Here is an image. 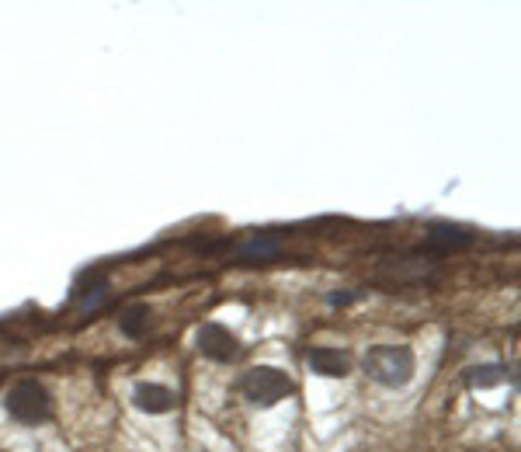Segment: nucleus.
I'll return each mask as SVG.
<instances>
[{
    "label": "nucleus",
    "mask_w": 521,
    "mask_h": 452,
    "mask_svg": "<svg viewBox=\"0 0 521 452\" xmlns=\"http://www.w3.org/2000/svg\"><path fill=\"white\" fill-rule=\"evenodd\" d=\"M427 244L431 247H442V251H452V247H469L473 244V234L466 226H452V223H435L427 230Z\"/></svg>",
    "instance_id": "0eeeda50"
},
{
    "label": "nucleus",
    "mask_w": 521,
    "mask_h": 452,
    "mask_svg": "<svg viewBox=\"0 0 521 452\" xmlns=\"http://www.w3.org/2000/svg\"><path fill=\"white\" fill-rule=\"evenodd\" d=\"M133 400H135V407L146 414H167V411H174V404H177L171 390L160 387V383H139Z\"/></svg>",
    "instance_id": "423d86ee"
},
{
    "label": "nucleus",
    "mask_w": 521,
    "mask_h": 452,
    "mask_svg": "<svg viewBox=\"0 0 521 452\" xmlns=\"http://www.w3.org/2000/svg\"><path fill=\"white\" fill-rule=\"evenodd\" d=\"M366 373L383 387H406L414 376V352L406 345H379L366 355Z\"/></svg>",
    "instance_id": "f257e3e1"
},
{
    "label": "nucleus",
    "mask_w": 521,
    "mask_h": 452,
    "mask_svg": "<svg viewBox=\"0 0 521 452\" xmlns=\"http://www.w3.org/2000/svg\"><path fill=\"white\" fill-rule=\"evenodd\" d=\"M7 414L21 421V425H39V421H49L53 417V400L45 394V387L35 383V379H21L7 390V400H4Z\"/></svg>",
    "instance_id": "f03ea898"
},
{
    "label": "nucleus",
    "mask_w": 521,
    "mask_h": 452,
    "mask_svg": "<svg viewBox=\"0 0 521 452\" xmlns=\"http://www.w3.org/2000/svg\"><path fill=\"white\" fill-rule=\"evenodd\" d=\"M240 390L254 407H275L278 400L292 394V379L275 366H257L240 379Z\"/></svg>",
    "instance_id": "7ed1b4c3"
},
{
    "label": "nucleus",
    "mask_w": 521,
    "mask_h": 452,
    "mask_svg": "<svg viewBox=\"0 0 521 452\" xmlns=\"http://www.w3.org/2000/svg\"><path fill=\"white\" fill-rule=\"evenodd\" d=\"M282 255V244L271 234H254L240 244V257L244 261H271V257Z\"/></svg>",
    "instance_id": "1a4fd4ad"
},
{
    "label": "nucleus",
    "mask_w": 521,
    "mask_h": 452,
    "mask_svg": "<svg viewBox=\"0 0 521 452\" xmlns=\"http://www.w3.org/2000/svg\"><path fill=\"white\" fill-rule=\"evenodd\" d=\"M504 379H507V369H501V366H476V369H469V387H476V390L497 387Z\"/></svg>",
    "instance_id": "9b49d317"
},
{
    "label": "nucleus",
    "mask_w": 521,
    "mask_h": 452,
    "mask_svg": "<svg viewBox=\"0 0 521 452\" xmlns=\"http://www.w3.org/2000/svg\"><path fill=\"white\" fill-rule=\"evenodd\" d=\"M431 272H435V265H427L421 257H400V261L393 265L396 282H406V278H427Z\"/></svg>",
    "instance_id": "9d476101"
},
{
    "label": "nucleus",
    "mask_w": 521,
    "mask_h": 452,
    "mask_svg": "<svg viewBox=\"0 0 521 452\" xmlns=\"http://www.w3.org/2000/svg\"><path fill=\"white\" fill-rule=\"evenodd\" d=\"M150 324H154V310H150L146 303H133V306H125L122 316H118V327H122L125 337H143L150 331Z\"/></svg>",
    "instance_id": "6e6552de"
},
{
    "label": "nucleus",
    "mask_w": 521,
    "mask_h": 452,
    "mask_svg": "<svg viewBox=\"0 0 521 452\" xmlns=\"http://www.w3.org/2000/svg\"><path fill=\"white\" fill-rule=\"evenodd\" d=\"M195 345H198V352L205 355V358H213V362H236L240 352H244L240 337L233 335L230 327H223V324H202L198 335H195Z\"/></svg>",
    "instance_id": "20e7f679"
},
{
    "label": "nucleus",
    "mask_w": 521,
    "mask_h": 452,
    "mask_svg": "<svg viewBox=\"0 0 521 452\" xmlns=\"http://www.w3.org/2000/svg\"><path fill=\"white\" fill-rule=\"evenodd\" d=\"M306 362L316 376H330V379L351 373V358H347V352H337V348H309Z\"/></svg>",
    "instance_id": "39448f33"
}]
</instances>
